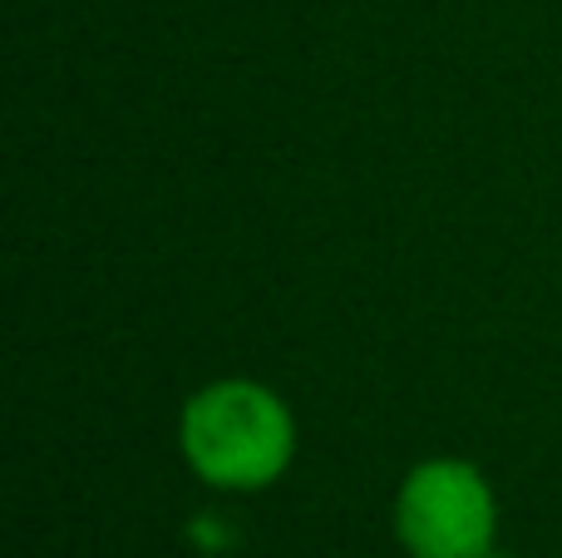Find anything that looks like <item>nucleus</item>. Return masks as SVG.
<instances>
[{"mask_svg": "<svg viewBox=\"0 0 562 558\" xmlns=\"http://www.w3.org/2000/svg\"><path fill=\"white\" fill-rule=\"evenodd\" d=\"M188 470L213 490L252 494L286 475L296 455V421L286 401L257 381H213L188 395L178 421Z\"/></svg>", "mask_w": 562, "mask_h": 558, "instance_id": "f257e3e1", "label": "nucleus"}, {"mask_svg": "<svg viewBox=\"0 0 562 558\" xmlns=\"http://www.w3.org/2000/svg\"><path fill=\"white\" fill-rule=\"evenodd\" d=\"M494 534L498 500L469 460H425L400 480L395 539L409 558H479Z\"/></svg>", "mask_w": 562, "mask_h": 558, "instance_id": "f03ea898", "label": "nucleus"}, {"mask_svg": "<svg viewBox=\"0 0 562 558\" xmlns=\"http://www.w3.org/2000/svg\"><path fill=\"white\" fill-rule=\"evenodd\" d=\"M479 558H514V554H498V549H488V554H479Z\"/></svg>", "mask_w": 562, "mask_h": 558, "instance_id": "7ed1b4c3", "label": "nucleus"}]
</instances>
